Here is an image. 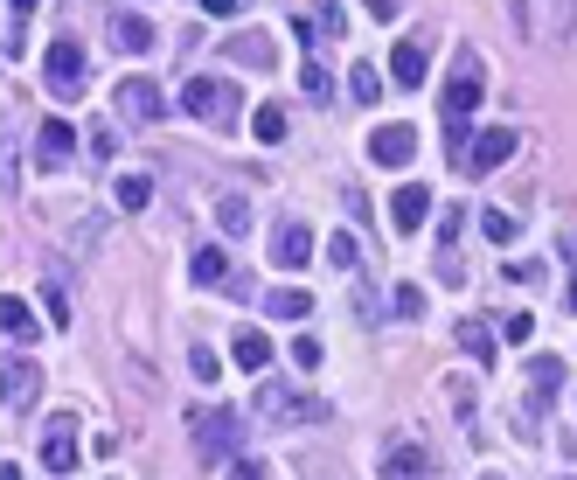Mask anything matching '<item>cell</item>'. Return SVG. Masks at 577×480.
<instances>
[{
    "label": "cell",
    "mask_w": 577,
    "mask_h": 480,
    "mask_svg": "<svg viewBox=\"0 0 577 480\" xmlns=\"http://www.w3.org/2000/svg\"><path fill=\"white\" fill-rule=\"evenodd\" d=\"M272 265H279V272H306V265H313V230H306L299 216H286V223L272 230Z\"/></svg>",
    "instance_id": "ba28073f"
},
{
    "label": "cell",
    "mask_w": 577,
    "mask_h": 480,
    "mask_svg": "<svg viewBox=\"0 0 577 480\" xmlns=\"http://www.w3.org/2000/svg\"><path fill=\"white\" fill-rule=\"evenodd\" d=\"M188 272H195V286H230V251L223 244H202L188 258Z\"/></svg>",
    "instance_id": "ac0fdd59"
},
{
    "label": "cell",
    "mask_w": 577,
    "mask_h": 480,
    "mask_svg": "<svg viewBox=\"0 0 577 480\" xmlns=\"http://www.w3.org/2000/svg\"><path fill=\"white\" fill-rule=\"evenodd\" d=\"M0 480H21V467H14V460H7V467H0Z\"/></svg>",
    "instance_id": "7bdbcfd3"
},
{
    "label": "cell",
    "mask_w": 577,
    "mask_h": 480,
    "mask_svg": "<svg viewBox=\"0 0 577 480\" xmlns=\"http://www.w3.org/2000/svg\"><path fill=\"white\" fill-rule=\"evenodd\" d=\"M258 418H327V404L299 397L286 383H265V390H258Z\"/></svg>",
    "instance_id": "8fae6325"
},
{
    "label": "cell",
    "mask_w": 577,
    "mask_h": 480,
    "mask_svg": "<svg viewBox=\"0 0 577 480\" xmlns=\"http://www.w3.org/2000/svg\"><path fill=\"white\" fill-rule=\"evenodd\" d=\"M425 223H432V188L404 181V188L390 195V230H397V237H418Z\"/></svg>",
    "instance_id": "52a82bcc"
},
{
    "label": "cell",
    "mask_w": 577,
    "mask_h": 480,
    "mask_svg": "<svg viewBox=\"0 0 577 480\" xmlns=\"http://www.w3.org/2000/svg\"><path fill=\"white\" fill-rule=\"evenodd\" d=\"M112 105H119V119H133V126H153V119L167 112V98H160V84H153V77H119Z\"/></svg>",
    "instance_id": "8992f818"
},
{
    "label": "cell",
    "mask_w": 577,
    "mask_h": 480,
    "mask_svg": "<svg viewBox=\"0 0 577 480\" xmlns=\"http://www.w3.org/2000/svg\"><path fill=\"white\" fill-rule=\"evenodd\" d=\"M501 334H508V341H515V348H522V341H529V334H536V320H529V314H508V320H501Z\"/></svg>",
    "instance_id": "836d02e7"
},
{
    "label": "cell",
    "mask_w": 577,
    "mask_h": 480,
    "mask_svg": "<svg viewBox=\"0 0 577 480\" xmlns=\"http://www.w3.org/2000/svg\"><path fill=\"white\" fill-rule=\"evenodd\" d=\"M188 376H195V383H216V376H223L216 348H188Z\"/></svg>",
    "instance_id": "f546056e"
},
{
    "label": "cell",
    "mask_w": 577,
    "mask_h": 480,
    "mask_svg": "<svg viewBox=\"0 0 577 480\" xmlns=\"http://www.w3.org/2000/svg\"><path fill=\"white\" fill-rule=\"evenodd\" d=\"M390 307H397L404 320H418V314H425V286H397V293H390Z\"/></svg>",
    "instance_id": "1f68e13d"
},
{
    "label": "cell",
    "mask_w": 577,
    "mask_h": 480,
    "mask_svg": "<svg viewBox=\"0 0 577 480\" xmlns=\"http://www.w3.org/2000/svg\"><path fill=\"white\" fill-rule=\"evenodd\" d=\"M251 133H258V140H286V112H279V105H258Z\"/></svg>",
    "instance_id": "f1b7e54d"
},
{
    "label": "cell",
    "mask_w": 577,
    "mask_h": 480,
    "mask_svg": "<svg viewBox=\"0 0 577 480\" xmlns=\"http://www.w3.org/2000/svg\"><path fill=\"white\" fill-rule=\"evenodd\" d=\"M362 7H369L376 21H390V14H397V0H362Z\"/></svg>",
    "instance_id": "ab89813d"
},
{
    "label": "cell",
    "mask_w": 577,
    "mask_h": 480,
    "mask_svg": "<svg viewBox=\"0 0 577 480\" xmlns=\"http://www.w3.org/2000/svg\"><path fill=\"white\" fill-rule=\"evenodd\" d=\"M390 77H397L404 91H418V84H425V35H404V42L390 49Z\"/></svg>",
    "instance_id": "e0dca14e"
},
{
    "label": "cell",
    "mask_w": 577,
    "mask_h": 480,
    "mask_svg": "<svg viewBox=\"0 0 577 480\" xmlns=\"http://www.w3.org/2000/svg\"><path fill=\"white\" fill-rule=\"evenodd\" d=\"M35 14V0H7V21H28Z\"/></svg>",
    "instance_id": "60d3db41"
},
{
    "label": "cell",
    "mask_w": 577,
    "mask_h": 480,
    "mask_svg": "<svg viewBox=\"0 0 577 480\" xmlns=\"http://www.w3.org/2000/svg\"><path fill=\"white\" fill-rule=\"evenodd\" d=\"M230 355H237V369H265V362H272V341H265L258 327H237V341H230Z\"/></svg>",
    "instance_id": "44dd1931"
},
{
    "label": "cell",
    "mask_w": 577,
    "mask_h": 480,
    "mask_svg": "<svg viewBox=\"0 0 577 480\" xmlns=\"http://www.w3.org/2000/svg\"><path fill=\"white\" fill-rule=\"evenodd\" d=\"M42 307H49L56 327H70V293H63V279H49V286H42Z\"/></svg>",
    "instance_id": "4dcf8cb0"
},
{
    "label": "cell",
    "mask_w": 577,
    "mask_h": 480,
    "mask_svg": "<svg viewBox=\"0 0 577 480\" xmlns=\"http://www.w3.org/2000/svg\"><path fill=\"white\" fill-rule=\"evenodd\" d=\"M480 230H487V244H508V237H515V216H508V209H487Z\"/></svg>",
    "instance_id": "d6a6232c"
},
{
    "label": "cell",
    "mask_w": 577,
    "mask_h": 480,
    "mask_svg": "<svg viewBox=\"0 0 577 480\" xmlns=\"http://www.w3.org/2000/svg\"><path fill=\"white\" fill-rule=\"evenodd\" d=\"M425 474H432V453L418 439H404V446L383 453V480H425Z\"/></svg>",
    "instance_id": "2e32d148"
},
{
    "label": "cell",
    "mask_w": 577,
    "mask_h": 480,
    "mask_svg": "<svg viewBox=\"0 0 577 480\" xmlns=\"http://www.w3.org/2000/svg\"><path fill=\"white\" fill-rule=\"evenodd\" d=\"M459 348H466L473 362H494V334H487L480 320H459Z\"/></svg>",
    "instance_id": "4316f807"
},
{
    "label": "cell",
    "mask_w": 577,
    "mask_h": 480,
    "mask_svg": "<svg viewBox=\"0 0 577 480\" xmlns=\"http://www.w3.org/2000/svg\"><path fill=\"white\" fill-rule=\"evenodd\" d=\"M292 362H299V369H313V362H320V341H313V334H299V341H292Z\"/></svg>",
    "instance_id": "8d00e7d4"
},
{
    "label": "cell",
    "mask_w": 577,
    "mask_h": 480,
    "mask_svg": "<svg viewBox=\"0 0 577 480\" xmlns=\"http://www.w3.org/2000/svg\"><path fill=\"white\" fill-rule=\"evenodd\" d=\"M564 307H571V314H577V272H571V286H564Z\"/></svg>",
    "instance_id": "b9f144b4"
},
{
    "label": "cell",
    "mask_w": 577,
    "mask_h": 480,
    "mask_svg": "<svg viewBox=\"0 0 577 480\" xmlns=\"http://www.w3.org/2000/svg\"><path fill=\"white\" fill-rule=\"evenodd\" d=\"M411 154H418V133L411 126H376L369 133V160L376 167H411Z\"/></svg>",
    "instance_id": "4fadbf2b"
},
{
    "label": "cell",
    "mask_w": 577,
    "mask_h": 480,
    "mask_svg": "<svg viewBox=\"0 0 577 480\" xmlns=\"http://www.w3.org/2000/svg\"><path fill=\"white\" fill-rule=\"evenodd\" d=\"M0 397H7V418H28L35 411V397H42V362L21 348H7V376H0Z\"/></svg>",
    "instance_id": "277c9868"
},
{
    "label": "cell",
    "mask_w": 577,
    "mask_h": 480,
    "mask_svg": "<svg viewBox=\"0 0 577 480\" xmlns=\"http://www.w3.org/2000/svg\"><path fill=\"white\" fill-rule=\"evenodd\" d=\"M348 98H355V105H376V98H383V77H376L369 63H355V70H348Z\"/></svg>",
    "instance_id": "484cf974"
},
{
    "label": "cell",
    "mask_w": 577,
    "mask_h": 480,
    "mask_svg": "<svg viewBox=\"0 0 577 480\" xmlns=\"http://www.w3.org/2000/svg\"><path fill=\"white\" fill-rule=\"evenodd\" d=\"M112 202H119V209H146V202H153V174H140V167H133V174H119Z\"/></svg>",
    "instance_id": "603a6c76"
},
{
    "label": "cell",
    "mask_w": 577,
    "mask_h": 480,
    "mask_svg": "<svg viewBox=\"0 0 577 480\" xmlns=\"http://www.w3.org/2000/svg\"><path fill=\"white\" fill-rule=\"evenodd\" d=\"M299 91H306L313 105H327V98H334V77H327L320 63H306V70H299Z\"/></svg>",
    "instance_id": "83f0119b"
},
{
    "label": "cell",
    "mask_w": 577,
    "mask_h": 480,
    "mask_svg": "<svg viewBox=\"0 0 577 480\" xmlns=\"http://www.w3.org/2000/svg\"><path fill=\"white\" fill-rule=\"evenodd\" d=\"M557 383H564V362H557V355H529V418H543V411H550Z\"/></svg>",
    "instance_id": "9a60e30c"
},
{
    "label": "cell",
    "mask_w": 577,
    "mask_h": 480,
    "mask_svg": "<svg viewBox=\"0 0 577 480\" xmlns=\"http://www.w3.org/2000/svg\"><path fill=\"white\" fill-rule=\"evenodd\" d=\"M327 265L362 272V237H355V230H334V237H327Z\"/></svg>",
    "instance_id": "cb8c5ba5"
},
{
    "label": "cell",
    "mask_w": 577,
    "mask_h": 480,
    "mask_svg": "<svg viewBox=\"0 0 577 480\" xmlns=\"http://www.w3.org/2000/svg\"><path fill=\"white\" fill-rule=\"evenodd\" d=\"M522 140H515V126H494V133H473V147H466V174H494L501 160L515 154Z\"/></svg>",
    "instance_id": "30bf717a"
},
{
    "label": "cell",
    "mask_w": 577,
    "mask_h": 480,
    "mask_svg": "<svg viewBox=\"0 0 577 480\" xmlns=\"http://www.w3.org/2000/svg\"><path fill=\"white\" fill-rule=\"evenodd\" d=\"M313 21H320L327 35H341V0H320V7H313Z\"/></svg>",
    "instance_id": "74e56055"
},
{
    "label": "cell",
    "mask_w": 577,
    "mask_h": 480,
    "mask_svg": "<svg viewBox=\"0 0 577 480\" xmlns=\"http://www.w3.org/2000/svg\"><path fill=\"white\" fill-rule=\"evenodd\" d=\"M0 49H7V63H21V56H28V35H21V21H7V42H0Z\"/></svg>",
    "instance_id": "d590c367"
},
{
    "label": "cell",
    "mask_w": 577,
    "mask_h": 480,
    "mask_svg": "<svg viewBox=\"0 0 577 480\" xmlns=\"http://www.w3.org/2000/svg\"><path fill=\"white\" fill-rule=\"evenodd\" d=\"M42 84H49V98H77V84H84V42L56 35L49 56H42Z\"/></svg>",
    "instance_id": "5b68a950"
},
{
    "label": "cell",
    "mask_w": 577,
    "mask_h": 480,
    "mask_svg": "<svg viewBox=\"0 0 577 480\" xmlns=\"http://www.w3.org/2000/svg\"><path fill=\"white\" fill-rule=\"evenodd\" d=\"M0 327H7V348H35V314H28L14 293L0 300Z\"/></svg>",
    "instance_id": "d6986e66"
},
{
    "label": "cell",
    "mask_w": 577,
    "mask_h": 480,
    "mask_svg": "<svg viewBox=\"0 0 577 480\" xmlns=\"http://www.w3.org/2000/svg\"><path fill=\"white\" fill-rule=\"evenodd\" d=\"M223 63H230V70H272V63H279V42H272V35H230V42H223Z\"/></svg>",
    "instance_id": "5bb4252c"
},
{
    "label": "cell",
    "mask_w": 577,
    "mask_h": 480,
    "mask_svg": "<svg viewBox=\"0 0 577 480\" xmlns=\"http://www.w3.org/2000/svg\"><path fill=\"white\" fill-rule=\"evenodd\" d=\"M480 98H487V84H480V49H452V70H445V91H438V112H445V140H452V167H466V147H473V133H466V119L480 112Z\"/></svg>",
    "instance_id": "6da1fadb"
},
{
    "label": "cell",
    "mask_w": 577,
    "mask_h": 480,
    "mask_svg": "<svg viewBox=\"0 0 577 480\" xmlns=\"http://www.w3.org/2000/svg\"><path fill=\"white\" fill-rule=\"evenodd\" d=\"M70 425H77V418H56V425L42 432V467H49V474H77V460H84V439H77Z\"/></svg>",
    "instance_id": "9c48e42d"
},
{
    "label": "cell",
    "mask_w": 577,
    "mask_h": 480,
    "mask_svg": "<svg viewBox=\"0 0 577 480\" xmlns=\"http://www.w3.org/2000/svg\"><path fill=\"white\" fill-rule=\"evenodd\" d=\"M244 411L237 404H209L202 418H195V453L202 460H244Z\"/></svg>",
    "instance_id": "7a4b0ae2"
},
{
    "label": "cell",
    "mask_w": 577,
    "mask_h": 480,
    "mask_svg": "<svg viewBox=\"0 0 577 480\" xmlns=\"http://www.w3.org/2000/svg\"><path fill=\"white\" fill-rule=\"evenodd\" d=\"M230 480H272L265 460H230Z\"/></svg>",
    "instance_id": "e575fe53"
},
{
    "label": "cell",
    "mask_w": 577,
    "mask_h": 480,
    "mask_svg": "<svg viewBox=\"0 0 577 480\" xmlns=\"http://www.w3.org/2000/svg\"><path fill=\"white\" fill-rule=\"evenodd\" d=\"M216 223H223V237H244V230H251V202H244V195H223V202H216Z\"/></svg>",
    "instance_id": "d4e9b609"
},
{
    "label": "cell",
    "mask_w": 577,
    "mask_h": 480,
    "mask_svg": "<svg viewBox=\"0 0 577 480\" xmlns=\"http://www.w3.org/2000/svg\"><path fill=\"white\" fill-rule=\"evenodd\" d=\"M265 314H279V320H306V314H313V293H306V286H279V293L265 300Z\"/></svg>",
    "instance_id": "7402d4cb"
},
{
    "label": "cell",
    "mask_w": 577,
    "mask_h": 480,
    "mask_svg": "<svg viewBox=\"0 0 577 480\" xmlns=\"http://www.w3.org/2000/svg\"><path fill=\"white\" fill-rule=\"evenodd\" d=\"M202 7H209V14H244L251 0H202Z\"/></svg>",
    "instance_id": "f35d334b"
},
{
    "label": "cell",
    "mask_w": 577,
    "mask_h": 480,
    "mask_svg": "<svg viewBox=\"0 0 577 480\" xmlns=\"http://www.w3.org/2000/svg\"><path fill=\"white\" fill-rule=\"evenodd\" d=\"M181 112H195V119H209V126H230V119H237V91H230L223 77H188V84H181Z\"/></svg>",
    "instance_id": "3957f363"
},
{
    "label": "cell",
    "mask_w": 577,
    "mask_h": 480,
    "mask_svg": "<svg viewBox=\"0 0 577 480\" xmlns=\"http://www.w3.org/2000/svg\"><path fill=\"white\" fill-rule=\"evenodd\" d=\"M35 147H42V167H63V160H70V147H77V133H70L63 119H49V126L35 133Z\"/></svg>",
    "instance_id": "ffe728a7"
},
{
    "label": "cell",
    "mask_w": 577,
    "mask_h": 480,
    "mask_svg": "<svg viewBox=\"0 0 577 480\" xmlns=\"http://www.w3.org/2000/svg\"><path fill=\"white\" fill-rule=\"evenodd\" d=\"M105 28H112V42H119L126 56H146V49L160 42V35H153V21L133 14V7H112V14H105Z\"/></svg>",
    "instance_id": "7c38bea8"
}]
</instances>
